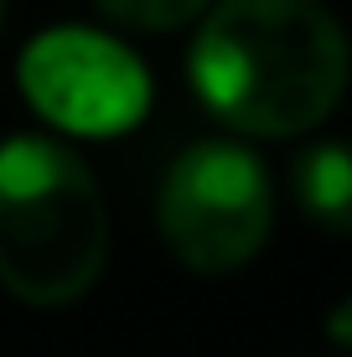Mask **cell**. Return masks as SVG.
<instances>
[{"mask_svg":"<svg viewBox=\"0 0 352 357\" xmlns=\"http://www.w3.org/2000/svg\"><path fill=\"white\" fill-rule=\"evenodd\" d=\"M347 36L321 0H223L192 47V83L249 135L321 125L347 89Z\"/></svg>","mask_w":352,"mask_h":357,"instance_id":"obj_1","label":"cell"},{"mask_svg":"<svg viewBox=\"0 0 352 357\" xmlns=\"http://www.w3.org/2000/svg\"><path fill=\"white\" fill-rule=\"evenodd\" d=\"M109 218L93 171L57 140L0 145V285L26 305H68L99 280Z\"/></svg>","mask_w":352,"mask_h":357,"instance_id":"obj_2","label":"cell"},{"mask_svg":"<svg viewBox=\"0 0 352 357\" xmlns=\"http://www.w3.org/2000/svg\"><path fill=\"white\" fill-rule=\"evenodd\" d=\"M275 223V197L259 155L244 145L202 140L166 171L161 238L187 269L228 275L264 249Z\"/></svg>","mask_w":352,"mask_h":357,"instance_id":"obj_3","label":"cell"},{"mask_svg":"<svg viewBox=\"0 0 352 357\" xmlns=\"http://www.w3.org/2000/svg\"><path fill=\"white\" fill-rule=\"evenodd\" d=\"M21 89L52 125L72 135H119L151 104V78L119 42L99 31H42L21 57Z\"/></svg>","mask_w":352,"mask_h":357,"instance_id":"obj_4","label":"cell"},{"mask_svg":"<svg viewBox=\"0 0 352 357\" xmlns=\"http://www.w3.org/2000/svg\"><path fill=\"white\" fill-rule=\"evenodd\" d=\"M290 192L311 223L326 233H352V145L326 140L300 151L290 166Z\"/></svg>","mask_w":352,"mask_h":357,"instance_id":"obj_5","label":"cell"},{"mask_svg":"<svg viewBox=\"0 0 352 357\" xmlns=\"http://www.w3.org/2000/svg\"><path fill=\"white\" fill-rule=\"evenodd\" d=\"M109 21L119 26H135V31H176L197 16L208 0H93Z\"/></svg>","mask_w":352,"mask_h":357,"instance_id":"obj_6","label":"cell"},{"mask_svg":"<svg viewBox=\"0 0 352 357\" xmlns=\"http://www.w3.org/2000/svg\"><path fill=\"white\" fill-rule=\"evenodd\" d=\"M326 331H332V342H337V347H342V352L352 357V295H347V301H342V305L332 311V321H326Z\"/></svg>","mask_w":352,"mask_h":357,"instance_id":"obj_7","label":"cell"},{"mask_svg":"<svg viewBox=\"0 0 352 357\" xmlns=\"http://www.w3.org/2000/svg\"><path fill=\"white\" fill-rule=\"evenodd\" d=\"M0 31H6V0H0Z\"/></svg>","mask_w":352,"mask_h":357,"instance_id":"obj_8","label":"cell"}]
</instances>
